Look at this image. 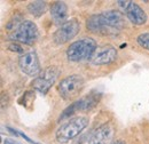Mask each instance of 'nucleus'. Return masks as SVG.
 I'll return each mask as SVG.
<instances>
[{"label": "nucleus", "mask_w": 149, "mask_h": 144, "mask_svg": "<svg viewBox=\"0 0 149 144\" xmlns=\"http://www.w3.org/2000/svg\"><path fill=\"white\" fill-rule=\"evenodd\" d=\"M9 39L13 41L22 42L28 46H32L38 39L37 25L31 21H23L9 35Z\"/></svg>", "instance_id": "5"}, {"label": "nucleus", "mask_w": 149, "mask_h": 144, "mask_svg": "<svg viewBox=\"0 0 149 144\" xmlns=\"http://www.w3.org/2000/svg\"><path fill=\"white\" fill-rule=\"evenodd\" d=\"M97 46L93 38H83L72 42L67 49V57L72 62H81L91 60Z\"/></svg>", "instance_id": "2"}, {"label": "nucleus", "mask_w": 149, "mask_h": 144, "mask_svg": "<svg viewBox=\"0 0 149 144\" xmlns=\"http://www.w3.org/2000/svg\"><path fill=\"white\" fill-rule=\"evenodd\" d=\"M19 134L21 135V136H22V137H23V138H24V140H26V141H28L29 143H31V144H38L37 142H35V141H32L31 138H29V137H28V136H26L25 134H23L22 132H19Z\"/></svg>", "instance_id": "17"}, {"label": "nucleus", "mask_w": 149, "mask_h": 144, "mask_svg": "<svg viewBox=\"0 0 149 144\" xmlns=\"http://www.w3.org/2000/svg\"><path fill=\"white\" fill-rule=\"evenodd\" d=\"M84 85H85V81L81 75L72 74V75H69V77L62 79L58 82L57 91L63 100L71 101L81 93Z\"/></svg>", "instance_id": "4"}, {"label": "nucleus", "mask_w": 149, "mask_h": 144, "mask_svg": "<svg viewBox=\"0 0 149 144\" xmlns=\"http://www.w3.org/2000/svg\"><path fill=\"white\" fill-rule=\"evenodd\" d=\"M58 74H60V70L57 66H49L39 77L35 78L33 81L31 82V85L35 89H37L42 95H45L48 93L49 88L54 85Z\"/></svg>", "instance_id": "7"}, {"label": "nucleus", "mask_w": 149, "mask_h": 144, "mask_svg": "<svg viewBox=\"0 0 149 144\" xmlns=\"http://www.w3.org/2000/svg\"><path fill=\"white\" fill-rule=\"evenodd\" d=\"M51 16L57 25H63L68 17V7L63 1H55L51 7Z\"/></svg>", "instance_id": "13"}, {"label": "nucleus", "mask_w": 149, "mask_h": 144, "mask_svg": "<svg viewBox=\"0 0 149 144\" xmlns=\"http://www.w3.org/2000/svg\"><path fill=\"white\" fill-rule=\"evenodd\" d=\"M113 129L110 124H103L97 127L91 135L88 144H111Z\"/></svg>", "instance_id": "12"}, {"label": "nucleus", "mask_w": 149, "mask_h": 144, "mask_svg": "<svg viewBox=\"0 0 149 144\" xmlns=\"http://www.w3.org/2000/svg\"><path fill=\"white\" fill-rule=\"evenodd\" d=\"M136 42L145 49L149 51V32L146 33H141L136 38Z\"/></svg>", "instance_id": "15"}, {"label": "nucleus", "mask_w": 149, "mask_h": 144, "mask_svg": "<svg viewBox=\"0 0 149 144\" xmlns=\"http://www.w3.org/2000/svg\"><path fill=\"white\" fill-rule=\"evenodd\" d=\"M111 144H125L123 141H113Z\"/></svg>", "instance_id": "19"}, {"label": "nucleus", "mask_w": 149, "mask_h": 144, "mask_svg": "<svg viewBox=\"0 0 149 144\" xmlns=\"http://www.w3.org/2000/svg\"><path fill=\"white\" fill-rule=\"evenodd\" d=\"M19 66L24 74L30 77H36L40 73V70H41L38 55L35 51L24 53L22 56H19Z\"/></svg>", "instance_id": "10"}, {"label": "nucleus", "mask_w": 149, "mask_h": 144, "mask_svg": "<svg viewBox=\"0 0 149 144\" xmlns=\"http://www.w3.org/2000/svg\"><path fill=\"white\" fill-rule=\"evenodd\" d=\"M3 144H21V143L17 142V141L12 140V138H6V140L3 141Z\"/></svg>", "instance_id": "18"}, {"label": "nucleus", "mask_w": 149, "mask_h": 144, "mask_svg": "<svg viewBox=\"0 0 149 144\" xmlns=\"http://www.w3.org/2000/svg\"><path fill=\"white\" fill-rule=\"evenodd\" d=\"M97 95H99V94H96V95L91 94V95H88V96L81 97L80 100L76 101L72 104H70V107H68V108L62 112V114L60 116L58 120L61 121V120H63V119H65V118H69L70 116L74 114L77 111H87V110L93 109L94 107L97 104L99 98H100V96H97Z\"/></svg>", "instance_id": "9"}, {"label": "nucleus", "mask_w": 149, "mask_h": 144, "mask_svg": "<svg viewBox=\"0 0 149 144\" xmlns=\"http://www.w3.org/2000/svg\"><path fill=\"white\" fill-rule=\"evenodd\" d=\"M88 118L86 117H76L70 119L68 123L61 125L56 130V140L60 143H65L78 136L86 127L88 126Z\"/></svg>", "instance_id": "3"}, {"label": "nucleus", "mask_w": 149, "mask_h": 144, "mask_svg": "<svg viewBox=\"0 0 149 144\" xmlns=\"http://www.w3.org/2000/svg\"><path fill=\"white\" fill-rule=\"evenodd\" d=\"M80 30V24L76 18L67 21L63 25H61L53 36V40L56 45H63L78 35Z\"/></svg>", "instance_id": "8"}, {"label": "nucleus", "mask_w": 149, "mask_h": 144, "mask_svg": "<svg viewBox=\"0 0 149 144\" xmlns=\"http://www.w3.org/2000/svg\"><path fill=\"white\" fill-rule=\"evenodd\" d=\"M47 9V3L45 1H32L28 5V10L31 15L39 17L41 16Z\"/></svg>", "instance_id": "14"}, {"label": "nucleus", "mask_w": 149, "mask_h": 144, "mask_svg": "<svg viewBox=\"0 0 149 144\" xmlns=\"http://www.w3.org/2000/svg\"><path fill=\"white\" fill-rule=\"evenodd\" d=\"M86 26L91 32L109 33L110 30L120 31L124 26V19L118 10H107L101 14L92 15L87 19Z\"/></svg>", "instance_id": "1"}, {"label": "nucleus", "mask_w": 149, "mask_h": 144, "mask_svg": "<svg viewBox=\"0 0 149 144\" xmlns=\"http://www.w3.org/2000/svg\"><path fill=\"white\" fill-rule=\"evenodd\" d=\"M117 6L133 24L142 25L147 22V15H146L145 10L134 1L119 0V1H117Z\"/></svg>", "instance_id": "6"}, {"label": "nucleus", "mask_w": 149, "mask_h": 144, "mask_svg": "<svg viewBox=\"0 0 149 144\" xmlns=\"http://www.w3.org/2000/svg\"><path fill=\"white\" fill-rule=\"evenodd\" d=\"M117 58V51L111 45H103L96 48L91 62L94 65H107L115 62Z\"/></svg>", "instance_id": "11"}, {"label": "nucleus", "mask_w": 149, "mask_h": 144, "mask_svg": "<svg viewBox=\"0 0 149 144\" xmlns=\"http://www.w3.org/2000/svg\"><path fill=\"white\" fill-rule=\"evenodd\" d=\"M8 49L12 51V52H15V53H23V52H24L23 48H22V46H19V44H16V42L10 44V45L8 46Z\"/></svg>", "instance_id": "16"}]
</instances>
